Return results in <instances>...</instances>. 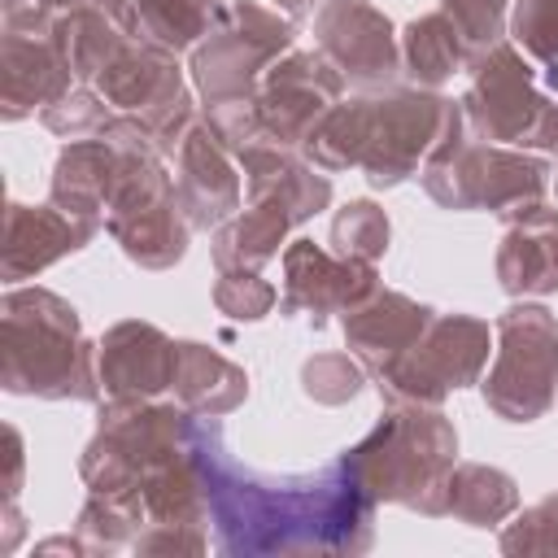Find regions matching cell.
<instances>
[{
	"label": "cell",
	"mask_w": 558,
	"mask_h": 558,
	"mask_svg": "<svg viewBox=\"0 0 558 558\" xmlns=\"http://www.w3.org/2000/svg\"><path fill=\"white\" fill-rule=\"evenodd\" d=\"M519 510V484L501 466L488 462H453L440 497V519H458L466 527H501Z\"/></svg>",
	"instance_id": "484cf974"
},
{
	"label": "cell",
	"mask_w": 558,
	"mask_h": 558,
	"mask_svg": "<svg viewBox=\"0 0 558 558\" xmlns=\"http://www.w3.org/2000/svg\"><path fill=\"white\" fill-rule=\"evenodd\" d=\"M113 166L118 153L105 135H87V140H65V148L52 161V183L48 196L52 205H61L65 214L105 222V201L113 187Z\"/></svg>",
	"instance_id": "cb8c5ba5"
},
{
	"label": "cell",
	"mask_w": 558,
	"mask_h": 558,
	"mask_svg": "<svg viewBox=\"0 0 558 558\" xmlns=\"http://www.w3.org/2000/svg\"><path fill=\"white\" fill-rule=\"evenodd\" d=\"M549 161L527 148L510 144H471L462 140L453 153L427 161L418 170L423 192L440 209H484V214H514L549 192Z\"/></svg>",
	"instance_id": "9c48e42d"
},
{
	"label": "cell",
	"mask_w": 558,
	"mask_h": 558,
	"mask_svg": "<svg viewBox=\"0 0 558 558\" xmlns=\"http://www.w3.org/2000/svg\"><path fill=\"white\" fill-rule=\"evenodd\" d=\"M545 83H549V87H558V65H545Z\"/></svg>",
	"instance_id": "ee69618b"
},
{
	"label": "cell",
	"mask_w": 558,
	"mask_h": 558,
	"mask_svg": "<svg viewBox=\"0 0 558 558\" xmlns=\"http://www.w3.org/2000/svg\"><path fill=\"white\" fill-rule=\"evenodd\" d=\"M235 166L240 161L218 140L209 118H196V126L183 135V144L174 153V192H179V205H183L192 231H214L240 209L244 183H240Z\"/></svg>",
	"instance_id": "5bb4252c"
},
{
	"label": "cell",
	"mask_w": 558,
	"mask_h": 558,
	"mask_svg": "<svg viewBox=\"0 0 558 558\" xmlns=\"http://www.w3.org/2000/svg\"><path fill=\"white\" fill-rule=\"evenodd\" d=\"M432 318H436L432 305H423V301H414L397 288H375L366 301H357L353 310L340 314V327H344L349 353L371 375H379L427 331Z\"/></svg>",
	"instance_id": "d6986e66"
},
{
	"label": "cell",
	"mask_w": 558,
	"mask_h": 558,
	"mask_svg": "<svg viewBox=\"0 0 558 558\" xmlns=\"http://www.w3.org/2000/svg\"><path fill=\"white\" fill-rule=\"evenodd\" d=\"M174 401L196 418H222L244 405L248 371L201 340H174Z\"/></svg>",
	"instance_id": "44dd1931"
},
{
	"label": "cell",
	"mask_w": 558,
	"mask_h": 558,
	"mask_svg": "<svg viewBox=\"0 0 558 558\" xmlns=\"http://www.w3.org/2000/svg\"><path fill=\"white\" fill-rule=\"evenodd\" d=\"M510 4L514 0H440V9L458 22L466 48H471V61L480 52H488L493 44L506 39V17H510Z\"/></svg>",
	"instance_id": "8d00e7d4"
},
{
	"label": "cell",
	"mask_w": 558,
	"mask_h": 558,
	"mask_svg": "<svg viewBox=\"0 0 558 558\" xmlns=\"http://www.w3.org/2000/svg\"><path fill=\"white\" fill-rule=\"evenodd\" d=\"M392 240V222L384 214V205L375 201H349L336 209L331 218V253L353 257V262H379L388 253Z\"/></svg>",
	"instance_id": "4dcf8cb0"
},
{
	"label": "cell",
	"mask_w": 558,
	"mask_h": 558,
	"mask_svg": "<svg viewBox=\"0 0 558 558\" xmlns=\"http://www.w3.org/2000/svg\"><path fill=\"white\" fill-rule=\"evenodd\" d=\"M366 388V366L353 353H314L301 362V392L318 405H344Z\"/></svg>",
	"instance_id": "d6a6232c"
},
{
	"label": "cell",
	"mask_w": 558,
	"mask_h": 558,
	"mask_svg": "<svg viewBox=\"0 0 558 558\" xmlns=\"http://www.w3.org/2000/svg\"><path fill=\"white\" fill-rule=\"evenodd\" d=\"M480 397L501 423H536L558 401V318L541 301H514L497 314V349Z\"/></svg>",
	"instance_id": "ba28073f"
},
{
	"label": "cell",
	"mask_w": 558,
	"mask_h": 558,
	"mask_svg": "<svg viewBox=\"0 0 558 558\" xmlns=\"http://www.w3.org/2000/svg\"><path fill=\"white\" fill-rule=\"evenodd\" d=\"M183 83V65L174 61L170 48L135 35L92 83L118 113H144L148 105H157L166 92H174Z\"/></svg>",
	"instance_id": "603a6c76"
},
{
	"label": "cell",
	"mask_w": 558,
	"mask_h": 558,
	"mask_svg": "<svg viewBox=\"0 0 558 558\" xmlns=\"http://www.w3.org/2000/svg\"><path fill=\"white\" fill-rule=\"evenodd\" d=\"M192 458L205 480L218 554H366L375 541L379 506L340 458L314 475H262L227 453L218 418H196Z\"/></svg>",
	"instance_id": "6da1fadb"
},
{
	"label": "cell",
	"mask_w": 558,
	"mask_h": 558,
	"mask_svg": "<svg viewBox=\"0 0 558 558\" xmlns=\"http://www.w3.org/2000/svg\"><path fill=\"white\" fill-rule=\"evenodd\" d=\"M105 222L65 214L61 205H22L9 201L4 205V248H0V275L4 283H22L35 279L39 270H48L52 262L87 248L100 235Z\"/></svg>",
	"instance_id": "9a60e30c"
},
{
	"label": "cell",
	"mask_w": 558,
	"mask_h": 558,
	"mask_svg": "<svg viewBox=\"0 0 558 558\" xmlns=\"http://www.w3.org/2000/svg\"><path fill=\"white\" fill-rule=\"evenodd\" d=\"M554 192H558V179H554Z\"/></svg>",
	"instance_id": "f6af8a7d"
},
{
	"label": "cell",
	"mask_w": 558,
	"mask_h": 558,
	"mask_svg": "<svg viewBox=\"0 0 558 558\" xmlns=\"http://www.w3.org/2000/svg\"><path fill=\"white\" fill-rule=\"evenodd\" d=\"M0 384L9 397L100 401L96 344L61 292L9 288L0 296Z\"/></svg>",
	"instance_id": "7a4b0ae2"
},
{
	"label": "cell",
	"mask_w": 558,
	"mask_h": 558,
	"mask_svg": "<svg viewBox=\"0 0 558 558\" xmlns=\"http://www.w3.org/2000/svg\"><path fill=\"white\" fill-rule=\"evenodd\" d=\"M140 527H144L140 506L126 497H113V493H87V501L78 506V519H74V532L87 541L92 554L131 549Z\"/></svg>",
	"instance_id": "f546056e"
},
{
	"label": "cell",
	"mask_w": 558,
	"mask_h": 558,
	"mask_svg": "<svg viewBox=\"0 0 558 558\" xmlns=\"http://www.w3.org/2000/svg\"><path fill=\"white\" fill-rule=\"evenodd\" d=\"M501 554H558V493L541 497L523 514L514 510V523H501Z\"/></svg>",
	"instance_id": "d590c367"
},
{
	"label": "cell",
	"mask_w": 558,
	"mask_h": 558,
	"mask_svg": "<svg viewBox=\"0 0 558 558\" xmlns=\"http://www.w3.org/2000/svg\"><path fill=\"white\" fill-rule=\"evenodd\" d=\"M506 39L541 65H558V0H514Z\"/></svg>",
	"instance_id": "836d02e7"
},
{
	"label": "cell",
	"mask_w": 558,
	"mask_h": 558,
	"mask_svg": "<svg viewBox=\"0 0 558 558\" xmlns=\"http://www.w3.org/2000/svg\"><path fill=\"white\" fill-rule=\"evenodd\" d=\"M65 0H4V31H39L48 35L61 17Z\"/></svg>",
	"instance_id": "ab89813d"
},
{
	"label": "cell",
	"mask_w": 558,
	"mask_h": 558,
	"mask_svg": "<svg viewBox=\"0 0 558 558\" xmlns=\"http://www.w3.org/2000/svg\"><path fill=\"white\" fill-rule=\"evenodd\" d=\"M105 231L118 240V248L126 253V262H135L140 270H170L183 262L187 240H192V222L179 205V192H166L148 205H135L126 214L105 218Z\"/></svg>",
	"instance_id": "7402d4cb"
},
{
	"label": "cell",
	"mask_w": 558,
	"mask_h": 558,
	"mask_svg": "<svg viewBox=\"0 0 558 558\" xmlns=\"http://www.w3.org/2000/svg\"><path fill=\"white\" fill-rule=\"evenodd\" d=\"M488 323L475 314H436L427 323V331L392 362L384 366L379 392L384 397H401V401H423V405H440L449 392L480 384L484 366H488Z\"/></svg>",
	"instance_id": "30bf717a"
},
{
	"label": "cell",
	"mask_w": 558,
	"mask_h": 558,
	"mask_svg": "<svg viewBox=\"0 0 558 558\" xmlns=\"http://www.w3.org/2000/svg\"><path fill=\"white\" fill-rule=\"evenodd\" d=\"M140 35L135 22H122L105 9H65L52 22V39L65 57V65L74 70L78 83H96L100 70Z\"/></svg>",
	"instance_id": "4316f807"
},
{
	"label": "cell",
	"mask_w": 558,
	"mask_h": 558,
	"mask_svg": "<svg viewBox=\"0 0 558 558\" xmlns=\"http://www.w3.org/2000/svg\"><path fill=\"white\" fill-rule=\"evenodd\" d=\"M131 549L135 554H205L209 549V532L192 527V523H148L131 541Z\"/></svg>",
	"instance_id": "f35d334b"
},
{
	"label": "cell",
	"mask_w": 558,
	"mask_h": 558,
	"mask_svg": "<svg viewBox=\"0 0 558 558\" xmlns=\"http://www.w3.org/2000/svg\"><path fill=\"white\" fill-rule=\"evenodd\" d=\"M105 397H161L174 379V340L144 318H122L96 340Z\"/></svg>",
	"instance_id": "ac0fdd59"
},
{
	"label": "cell",
	"mask_w": 558,
	"mask_h": 558,
	"mask_svg": "<svg viewBox=\"0 0 558 558\" xmlns=\"http://www.w3.org/2000/svg\"><path fill=\"white\" fill-rule=\"evenodd\" d=\"M244 170V196L253 205H275L279 214L292 218V227L310 222L331 205V174L318 170L305 153L279 148L270 140H257L235 153Z\"/></svg>",
	"instance_id": "2e32d148"
},
{
	"label": "cell",
	"mask_w": 558,
	"mask_h": 558,
	"mask_svg": "<svg viewBox=\"0 0 558 558\" xmlns=\"http://www.w3.org/2000/svg\"><path fill=\"white\" fill-rule=\"evenodd\" d=\"M344 78L340 70L318 52V48H292L283 52L266 74L253 96L262 135L279 148H305V140L318 131V122L331 113L340 100Z\"/></svg>",
	"instance_id": "8fae6325"
},
{
	"label": "cell",
	"mask_w": 558,
	"mask_h": 558,
	"mask_svg": "<svg viewBox=\"0 0 558 558\" xmlns=\"http://www.w3.org/2000/svg\"><path fill=\"white\" fill-rule=\"evenodd\" d=\"M275 9H283L288 17H305V13H314V4H323V0H270Z\"/></svg>",
	"instance_id": "7bdbcfd3"
},
{
	"label": "cell",
	"mask_w": 558,
	"mask_h": 558,
	"mask_svg": "<svg viewBox=\"0 0 558 558\" xmlns=\"http://www.w3.org/2000/svg\"><path fill=\"white\" fill-rule=\"evenodd\" d=\"M466 140L462 100L427 87H379L366 92V148L362 174L371 187H397L427 161L453 153Z\"/></svg>",
	"instance_id": "5b68a950"
},
{
	"label": "cell",
	"mask_w": 558,
	"mask_h": 558,
	"mask_svg": "<svg viewBox=\"0 0 558 558\" xmlns=\"http://www.w3.org/2000/svg\"><path fill=\"white\" fill-rule=\"evenodd\" d=\"M279 305V292L257 270H218L214 279V310L235 323H262Z\"/></svg>",
	"instance_id": "e575fe53"
},
{
	"label": "cell",
	"mask_w": 558,
	"mask_h": 558,
	"mask_svg": "<svg viewBox=\"0 0 558 558\" xmlns=\"http://www.w3.org/2000/svg\"><path fill=\"white\" fill-rule=\"evenodd\" d=\"M74 70L65 65L52 31H4V83H0V118L22 122L35 109H48L74 87Z\"/></svg>",
	"instance_id": "ffe728a7"
},
{
	"label": "cell",
	"mask_w": 558,
	"mask_h": 558,
	"mask_svg": "<svg viewBox=\"0 0 558 558\" xmlns=\"http://www.w3.org/2000/svg\"><path fill=\"white\" fill-rule=\"evenodd\" d=\"M222 9H227L222 0H135V22L144 39L170 52H183L214 31Z\"/></svg>",
	"instance_id": "f1b7e54d"
},
{
	"label": "cell",
	"mask_w": 558,
	"mask_h": 558,
	"mask_svg": "<svg viewBox=\"0 0 558 558\" xmlns=\"http://www.w3.org/2000/svg\"><path fill=\"white\" fill-rule=\"evenodd\" d=\"M0 519H4V536H0V554H13V549H17V541H22V532H26V519H22V510H17V501H4V506H0Z\"/></svg>",
	"instance_id": "b9f144b4"
},
{
	"label": "cell",
	"mask_w": 558,
	"mask_h": 558,
	"mask_svg": "<svg viewBox=\"0 0 558 558\" xmlns=\"http://www.w3.org/2000/svg\"><path fill=\"white\" fill-rule=\"evenodd\" d=\"M466 65H471V48L445 9L418 13L414 22L401 26V74L410 78V87L436 92Z\"/></svg>",
	"instance_id": "d4e9b609"
},
{
	"label": "cell",
	"mask_w": 558,
	"mask_h": 558,
	"mask_svg": "<svg viewBox=\"0 0 558 558\" xmlns=\"http://www.w3.org/2000/svg\"><path fill=\"white\" fill-rule=\"evenodd\" d=\"M135 118H140V126L153 135V144H157L166 157H174L179 144H183V135L196 126V100H192L187 83H179L174 92H166L157 105H148V109L135 113Z\"/></svg>",
	"instance_id": "74e56055"
},
{
	"label": "cell",
	"mask_w": 558,
	"mask_h": 558,
	"mask_svg": "<svg viewBox=\"0 0 558 558\" xmlns=\"http://www.w3.org/2000/svg\"><path fill=\"white\" fill-rule=\"evenodd\" d=\"M292 218L279 214L275 205H244L235 209L222 227H214L209 240V257L218 270H262L266 262L279 257V248L288 244Z\"/></svg>",
	"instance_id": "83f0119b"
},
{
	"label": "cell",
	"mask_w": 558,
	"mask_h": 558,
	"mask_svg": "<svg viewBox=\"0 0 558 558\" xmlns=\"http://www.w3.org/2000/svg\"><path fill=\"white\" fill-rule=\"evenodd\" d=\"M375 506H405L440 519L445 480L458 462V432L440 405L384 397L375 427L340 453Z\"/></svg>",
	"instance_id": "3957f363"
},
{
	"label": "cell",
	"mask_w": 558,
	"mask_h": 558,
	"mask_svg": "<svg viewBox=\"0 0 558 558\" xmlns=\"http://www.w3.org/2000/svg\"><path fill=\"white\" fill-rule=\"evenodd\" d=\"M506 231L497 240V283L514 301L549 296L558 292V209L545 201H532L501 218Z\"/></svg>",
	"instance_id": "e0dca14e"
},
{
	"label": "cell",
	"mask_w": 558,
	"mask_h": 558,
	"mask_svg": "<svg viewBox=\"0 0 558 558\" xmlns=\"http://www.w3.org/2000/svg\"><path fill=\"white\" fill-rule=\"evenodd\" d=\"M375 288H379L375 262H353V257L327 253L323 244H314L305 235L283 244V292H279L283 318H305L310 327H323L327 314L353 310Z\"/></svg>",
	"instance_id": "4fadbf2b"
},
{
	"label": "cell",
	"mask_w": 558,
	"mask_h": 558,
	"mask_svg": "<svg viewBox=\"0 0 558 558\" xmlns=\"http://www.w3.org/2000/svg\"><path fill=\"white\" fill-rule=\"evenodd\" d=\"M192 427L196 414H187L179 401L109 397L100 401L96 432L78 453V480L87 484V493L135 501L144 480L192 458Z\"/></svg>",
	"instance_id": "277c9868"
},
{
	"label": "cell",
	"mask_w": 558,
	"mask_h": 558,
	"mask_svg": "<svg viewBox=\"0 0 558 558\" xmlns=\"http://www.w3.org/2000/svg\"><path fill=\"white\" fill-rule=\"evenodd\" d=\"M113 113H118V109H113L92 83H74L61 100H52L48 109H39V122H44L52 135H61V140H87V135H100Z\"/></svg>",
	"instance_id": "1f68e13d"
},
{
	"label": "cell",
	"mask_w": 558,
	"mask_h": 558,
	"mask_svg": "<svg viewBox=\"0 0 558 558\" xmlns=\"http://www.w3.org/2000/svg\"><path fill=\"white\" fill-rule=\"evenodd\" d=\"M296 26L292 17H279V9L257 4V0H231L214 31L192 48L187 74L192 92L205 109L253 100L262 87V74L292 52Z\"/></svg>",
	"instance_id": "8992f818"
},
{
	"label": "cell",
	"mask_w": 558,
	"mask_h": 558,
	"mask_svg": "<svg viewBox=\"0 0 558 558\" xmlns=\"http://www.w3.org/2000/svg\"><path fill=\"white\" fill-rule=\"evenodd\" d=\"M314 48L362 92L392 87L401 74V35L388 13L366 0H323L314 13Z\"/></svg>",
	"instance_id": "7c38bea8"
},
{
	"label": "cell",
	"mask_w": 558,
	"mask_h": 558,
	"mask_svg": "<svg viewBox=\"0 0 558 558\" xmlns=\"http://www.w3.org/2000/svg\"><path fill=\"white\" fill-rule=\"evenodd\" d=\"M4 458H9L4 501H17V493H22V475H26V445H22V432H17L13 423H4Z\"/></svg>",
	"instance_id": "60d3db41"
},
{
	"label": "cell",
	"mask_w": 558,
	"mask_h": 558,
	"mask_svg": "<svg viewBox=\"0 0 558 558\" xmlns=\"http://www.w3.org/2000/svg\"><path fill=\"white\" fill-rule=\"evenodd\" d=\"M466 70L471 87L462 96V113L480 140L558 157V105L541 92L536 70L510 39L480 52Z\"/></svg>",
	"instance_id": "52a82bcc"
}]
</instances>
